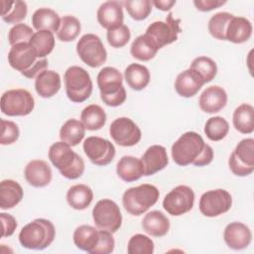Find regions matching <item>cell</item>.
Instances as JSON below:
<instances>
[{"label":"cell","instance_id":"6da1fadb","mask_svg":"<svg viewBox=\"0 0 254 254\" xmlns=\"http://www.w3.org/2000/svg\"><path fill=\"white\" fill-rule=\"evenodd\" d=\"M172 158L174 162L182 167L193 165L203 167L211 163L213 150L207 145L202 137L193 131H188L173 144Z\"/></svg>","mask_w":254,"mask_h":254},{"label":"cell","instance_id":"7a4b0ae2","mask_svg":"<svg viewBox=\"0 0 254 254\" xmlns=\"http://www.w3.org/2000/svg\"><path fill=\"white\" fill-rule=\"evenodd\" d=\"M75 246L90 254H109L113 252L115 241L111 232L96 229L90 225H79L72 235Z\"/></svg>","mask_w":254,"mask_h":254},{"label":"cell","instance_id":"3957f363","mask_svg":"<svg viewBox=\"0 0 254 254\" xmlns=\"http://www.w3.org/2000/svg\"><path fill=\"white\" fill-rule=\"evenodd\" d=\"M48 156L51 163L64 178L76 180L82 176L84 162L66 143L63 141L54 143L49 149Z\"/></svg>","mask_w":254,"mask_h":254},{"label":"cell","instance_id":"277c9868","mask_svg":"<svg viewBox=\"0 0 254 254\" xmlns=\"http://www.w3.org/2000/svg\"><path fill=\"white\" fill-rule=\"evenodd\" d=\"M8 63L27 78H36L48 67L47 59H38L29 44L12 46L8 53Z\"/></svg>","mask_w":254,"mask_h":254},{"label":"cell","instance_id":"5b68a950","mask_svg":"<svg viewBox=\"0 0 254 254\" xmlns=\"http://www.w3.org/2000/svg\"><path fill=\"white\" fill-rule=\"evenodd\" d=\"M55 236L54 224L48 219L37 218L22 227L19 233V242L24 248L43 250L53 243Z\"/></svg>","mask_w":254,"mask_h":254},{"label":"cell","instance_id":"8992f818","mask_svg":"<svg viewBox=\"0 0 254 254\" xmlns=\"http://www.w3.org/2000/svg\"><path fill=\"white\" fill-rule=\"evenodd\" d=\"M97 85L101 100L108 106L116 107L126 100V90L122 84L121 72L112 66L103 67L97 74Z\"/></svg>","mask_w":254,"mask_h":254},{"label":"cell","instance_id":"52a82bcc","mask_svg":"<svg viewBox=\"0 0 254 254\" xmlns=\"http://www.w3.org/2000/svg\"><path fill=\"white\" fill-rule=\"evenodd\" d=\"M159 195L157 187L142 184L125 190L122 195V203L128 213L139 216L158 201Z\"/></svg>","mask_w":254,"mask_h":254},{"label":"cell","instance_id":"ba28073f","mask_svg":"<svg viewBox=\"0 0 254 254\" xmlns=\"http://www.w3.org/2000/svg\"><path fill=\"white\" fill-rule=\"evenodd\" d=\"M65 93L67 98L74 102L80 103L89 98L92 92V80L89 73L81 66L71 65L64 75Z\"/></svg>","mask_w":254,"mask_h":254},{"label":"cell","instance_id":"9c48e42d","mask_svg":"<svg viewBox=\"0 0 254 254\" xmlns=\"http://www.w3.org/2000/svg\"><path fill=\"white\" fill-rule=\"evenodd\" d=\"M0 107L7 116H27L34 110L35 100L27 89H10L2 94Z\"/></svg>","mask_w":254,"mask_h":254},{"label":"cell","instance_id":"30bf717a","mask_svg":"<svg viewBox=\"0 0 254 254\" xmlns=\"http://www.w3.org/2000/svg\"><path fill=\"white\" fill-rule=\"evenodd\" d=\"M92 218L98 229L111 233L116 232L122 225V214L117 203L109 198L96 202L92 209Z\"/></svg>","mask_w":254,"mask_h":254},{"label":"cell","instance_id":"8fae6325","mask_svg":"<svg viewBox=\"0 0 254 254\" xmlns=\"http://www.w3.org/2000/svg\"><path fill=\"white\" fill-rule=\"evenodd\" d=\"M181 19H175L173 13L170 12L165 21H156L150 24L145 35L160 50L178 40V35L182 32Z\"/></svg>","mask_w":254,"mask_h":254},{"label":"cell","instance_id":"7c38bea8","mask_svg":"<svg viewBox=\"0 0 254 254\" xmlns=\"http://www.w3.org/2000/svg\"><path fill=\"white\" fill-rule=\"evenodd\" d=\"M230 171L237 177H246L254 171V139H242L228 159Z\"/></svg>","mask_w":254,"mask_h":254},{"label":"cell","instance_id":"4fadbf2b","mask_svg":"<svg viewBox=\"0 0 254 254\" xmlns=\"http://www.w3.org/2000/svg\"><path fill=\"white\" fill-rule=\"evenodd\" d=\"M76 53L80 60L90 67L102 65L107 59V52L103 43L94 34H85L78 40Z\"/></svg>","mask_w":254,"mask_h":254},{"label":"cell","instance_id":"5bb4252c","mask_svg":"<svg viewBox=\"0 0 254 254\" xmlns=\"http://www.w3.org/2000/svg\"><path fill=\"white\" fill-rule=\"evenodd\" d=\"M232 205L231 194L223 189L211 190L203 192L199 198L198 207L206 217H215L227 212Z\"/></svg>","mask_w":254,"mask_h":254},{"label":"cell","instance_id":"9a60e30c","mask_svg":"<svg viewBox=\"0 0 254 254\" xmlns=\"http://www.w3.org/2000/svg\"><path fill=\"white\" fill-rule=\"evenodd\" d=\"M194 202V192L191 188L180 185L168 192L163 200L164 209L173 216H180L189 212Z\"/></svg>","mask_w":254,"mask_h":254},{"label":"cell","instance_id":"2e32d148","mask_svg":"<svg viewBox=\"0 0 254 254\" xmlns=\"http://www.w3.org/2000/svg\"><path fill=\"white\" fill-rule=\"evenodd\" d=\"M113 141L121 147H132L139 143L142 133L138 125L128 117L116 118L109 127Z\"/></svg>","mask_w":254,"mask_h":254},{"label":"cell","instance_id":"e0dca14e","mask_svg":"<svg viewBox=\"0 0 254 254\" xmlns=\"http://www.w3.org/2000/svg\"><path fill=\"white\" fill-rule=\"evenodd\" d=\"M83 151L89 161L96 166H106L115 157V147L107 139L90 136L83 142Z\"/></svg>","mask_w":254,"mask_h":254},{"label":"cell","instance_id":"ac0fdd59","mask_svg":"<svg viewBox=\"0 0 254 254\" xmlns=\"http://www.w3.org/2000/svg\"><path fill=\"white\" fill-rule=\"evenodd\" d=\"M223 239L229 248L233 250H242L247 248L251 243L252 232L246 224L233 221L225 226Z\"/></svg>","mask_w":254,"mask_h":254},{"label":"cell","instance_id":"d6986e66","mask_svg":"<svg viewBox=\"0 0 254 254\" xmlns=\"http://www.w3.org/2000/svg\"><path fill=\"white\" fill-rule=\"evenodd\" d=\"M227 103V93L219 85L206 87L199 96L198 105L200 109L209 114L217 113L222 110Z\"/></svg>","mask_w":254,"mask_h":254},{"label":"cell","instance_id":"ffe728a7","mask_svg":"<svg viewBox=\"0 0 254 254\" xmlns=\"http://www.w3.org/2000/svg\"><path fill=\"white\" fill-rule=\"evenodd\" d=\"M24 176L30 186L34 188H44L51 183L53 173L46 161L32 160L26 165Z\"/></svg>","mask_w":254,"mask_h":254},{"label":"cell","instance_id":"44dd1931","mask_svg":"<svg viewBox=\"0 0 254 254\" xmlns=\"http://www.w3.org/2000/svg\"><path fill=\"white\" fill-rule=\"evenodd\" d=\"M100 26L107 31L123 24L124 14L122 3L119 1H106L102 3L96 13Z\"/></svg>","mask_w":254,"mask_h":254},{"label":"cell","instance_id":"7402d4cb","mask_svg":"<svg viewBox=\"0 0 254 254\" xmlns=\"http://www.w3.org/2000/svg\"><path fill=\"white\" fill-rule=\"evenodd\" d=\"M141 162L144 167V176H152L162 171L169 163L166 148L161 145L150 146L143 154Z\"/></svg>","mask_w":254,"mask_h":254},{"label":"cell","instance_id":"603a6c76","mask_svg":"<svg viewBox=\"0 0 254 254\" xmlns=\"http://www.w3.org/2000/svg\"><path fill=\"white\" fill-rule=\"evenodd\" d=\"M203 78L193 69L188 68L178 74L175 81V89L182 97H192L204 84Z\"/></svg>","mask_w":254,"mask_h":254},{"label":"cell","instance_id":"cb8c5ba5","mask_svg":"<svg viewBox=\"0 0 254 254\" xmlns=\"http://www.w3.org/2000/svg\"><path fill=\"white\" fill-rule=\"evenodd\" d=\"M253 27L248 19L233 15L226 28L225 41L234 44H242L250 39Z\"/></svg>","mask_w":254,"mask_h":254},{"label":"cell","instance_id":"d4e9b609","mask_svg":"<svg viewBox=\"0 0 254 254\" xmlns=\"http://www.w3.org/2000/svg\"><path fill=\"white\" fill-rule=\"evenodd\" d=\"M62 86L60 74L52 69H45L35 79V89L43 98L56 95Z\"/></svg>","mask_w":254,"mask_h":254},{"label":"cell","instance_id":"484cf974","mask_svg":"<svg viewBox=\"0 0 254 254\" xmlns=\"http://www.w3.org/2000/svg\"><path fill=\"white\" fill-rule=\"evenodd\" d=\"M117 176L126 183L138 181L144 176V167L141 159L133 156H123L116 165Z\"/></svg>","mask_w":254,"mask_h":254},{"label":"cell","instance_id":"4316f807","mask_svg":"<svg viewBox=\"0 0 254 254\" xmlns=\"http://www.w3.org/2000/svg\"><path fill=\"white\" fill-rule=\"evenodd\" d=\"M142 228L151 236L162 237L169 232L170 220L162 211L152 210L144 216Z\"/></svg>","mask_w":254,"mask_h":254},{"label":"cell","instance_id":"83f0119b","mask_svg":"<svg viewBox=\"0 0 254 254\" xmlns=\"http://www.w3.org/2000/svg\"><path fill=\"white\" fill-rule=\"evenodd\" d=\"M59 14L50 8L37 9L32 16V25L37 31H50L57 33L61 26Z\"/></svg>","mask_w":254,"mask_h":254},{"label":"cell","instance_id":"f1b7e54d","mask_svg":"<svg viewBox=\"0 0 254 254\" xmlns=\"http://www.w3.org/2000/svg\"><path fill=\"white\" fill-rule=\"evenodd\" d=\"M24 191L19 183L14 180H3L0 183V207L10 209L23 198Z\"/></svg>","mask_w":254,"mask_h":254},{"label":"cell","instance_id":"f546056e","mask_svg":"<svg viewBox=\"0 0 254 254\" xmlns=\"http://www.w3.org/2000/svg\"><path fill=\"white\" fill-rule=\"evenodd\" d=\"M92 199V190L83 184H77L70 187L66 192V201L68 205L76 210H83L87 208Z\"/></svg>","mask_w":254,"mask_h":254},{"label":"cell","instance_id":"4dcf8cb0","mask_svg":"<svg viewBox=\"0 0 254 254\" xmlns=\"http://www.w3.org/2000/svg\"><path fill=\"white\" fill-rule=\"evenodd\" d=\"M232 123L238 132L251 134L254 131V107L248 103L240 104L233 112Z\"/></svg>","mask_w":254,"mask_h":254},{"label":"cell","instance_id":"1f68e13d","mask_svg":"<svg viewBox=\"0 0 254 254\" xmlns=\"http://www.w3.org/2000/svg\"><path fill=\"white\" fill-rule=\"evenodd\" d=\"M124 76L129 87L137 91L144 89L150 82L149 69L140 64H130L124 70Z\"/></svg>","mask_w":254,"mask_h":254},{"label":"cell","instance_id":"d6a6232c","mask_svg":"<svg viewBox=\"0 0 254 254\" xmlns=\"http://www.w3.org/2000/svg\"><path fill=\"white\" fill-rule=\"evenodd\" d=\"M85 135V127L81 121L71 118L66 120L60 130L61 141L70 147L78 145Z\"/></svg>","mask_w":254,"mask_h":254},{"label":"cell","instance_id":"836d02e7","mask_svg":"<svg viewBox=\"0 0 254 254\" xmlns=\"http://www.w3.org/2000/svg\"><path fill=\"white\" fill-rule=\"evenodd\" d=\"M80 121L87 130H99L105 125L106 113L101 106L97 104H90L84 107L81 111Z\"/></svg>","mask_w":254,"mask_h":254},{"label":"cell","instance_id":"e575fe53","mask_svg":"<svg viewBox=\"0 0 254 254\" xmlns=\"http://www.w3.org/2000/svg\"><path fill=\"white\" fill-rule=\"evenodd\" d=\"M159 49L148 36L140 35L131 44L130 53L138 61L148 62L155 58Z\"/></svg>","mask_w":254,"mask_h":254},{"label":"cell","instance_id":"d590c367","mask_svg":"<svg viewBox=\"0 0 254 254\" xmlns=\"http://www.w3.org/2000/svg\"><path fill=\"white\" fill-rule=\"evenodd\" d=\"M2 20L8 24H18L23 21L28 13V6L25 1L2 0Z\"/></svg>","mask_w":254,"mask_h":254},{"label":"cell","instance_id":"8d00e7d4","mask_svg":"<svg viewBox=\"0 0 254 254\" xmlns=\"http://www.w3.org/2000/svg\"><path fill=\"white\" fill-rule=\"evenodd\" d=\"M38 59H45L55 48V37L50 31L36 32L29 42Z\"/></svg>","mask_w":254,"mask_h":254},{"label":"cell","instance_id":"74e56055","mask_svg":"<svg viewBox=\"0 0 254 254\" xmlns=\"http://www.w3.org/2000/svg\"><path fill=\"white\" fill-rule=\"evenodd\" d=\"M80 29L81 26L79 20L74 16L66 15L61 20V26L57 32V37L62 42H72L79 35Z\"/></svg>","mask_w":254,"mask_h":254},{"label":"cell","instance_id":"f35d334b","mask_svg":"<svg viewBox=\"0 0 254 254\" xmlns=\"http://www.w3.org/2000/svg\"><path fill=\"white\" fill-rule=\"evenodd\" d=\"M228 131L229 124L221 116L210 117L204 125V134L210 141H220L224 139Z\"/></svg>","mask_w":254,"mask_h":254},{"label":"cell","instance_id":"ab89813d","mask_svg":"<svg viewBox=\"0 0 254 254\" xmlns=\"http://www.w3.org/2000/svg\"><path fill=\"white\" fill-rule=\"evenodd\" d=\"M190 68L195 70L204 80L205 83L210 82L217 73V65L215 62L208 57H197L191 64Z\"/></svg>","mask_w":254,"mask_h":254},{"label":"cell","instance_id":"60d3db41","mask_svg":"<svg viewBox=\"0 0 254 254\" xmlns=\"http://www.w3.org/2000/svg\"><path fill=\"white\" fill-rule=\"evenodd\" d=\"M232 17L233 15L228 12H218L212 15L207 25L209 34L217 40L225 41L226 28Z\"/></svg>","mask_w":254,"mask_h":254},{"label":"cell","instance_id":"b9f144b4","mask_svg":"<svg viewBox=\"0 0 254 254\" xmlns=\"http://www.w3.org/2000/svg\"><path fill=\"white\" fill-rule=\"evenodd\" d=\"M127 10L129 16L135 21H143L150 15L152 11V3L150 0H132L121 2Z\"/></svg>","mask_w":254,"mask_h":254},{"label":"cell","instance_id":"7bdbcfd3","mask_svg":"<svg viewBox=\"0 0 254 254\" xmlns=\"http://www.w3.org/2000/svg\"><path fill=\"white\" fill-rule=\"evenodd\" d=\"M154 242L147 235L137 233L133 235L127 245L128 254H152L154 252Z\"/></svg>","mask_w":254,"mask_h":254},{"label":"cell","instance_id":"ee69618b","mask_svg":"<svg viewBox=\"0 0 254 254\" xmlns=\"http://www.w3.org/2000/svg\"><path fill=\"white\" fill-rule=\"evenodd\" d=\"M34 34L35 33L30 26H28L27 24L19 23L13 26L9 30V33H8L9 44L11 45V47L18 44H24V43L29 44Z\"/></svg>","mask_w":254,"mask_h":254},{"label":"cell","instance_id":"f6af8a7d","mask_svg":"<svg viewBox=\"0 0 254 254\" xmlns=\"http://www.w3.org/2000/svg\"><path fill=\"white\" fill-rule=\"evenodd\" d=\"M107 42L112 48H122L127 45L131 38V33L129 28L122 24L118 27L110 29L106 34Z\"/></svg>","mask_w":254,"mask_h":254},{"label":"cell","instance_id":"bcb514c9","mask_svg":"<svg viewBox=\"0 0 254 254\" xmlns=\"http://www.w3.org/2000/svg\"><path fill=\"white\" fill-rule=\"evenodd\" d=\"M20 135V130L18 125L10 120L1 119V145H10L15 143Z\"/></svg>","mask_w":254,"mask_h":254},{"label":"cell","instance_id":"7dc6e473","mask_svg":"<svg viewBox=\"0 0 254 254\" xmlns=\"http://www.w3.org/2000/svg\"><path fill=\"white\" fill-rule=\"evenodd\" d=\"M0 218L2 221V237L11 236L17 228V221L15 217L9 213L1 212Z\"/></svg>","mask_w":254,"mask_h":254},{"label":"cell","instance_id":"c3c4849f","mask_svg":"<svg viewBox=\"0 0 254 254\" xmlns=\"http://www.w3.org/2000/svg\"><path fill=\"white\" fill-rule=\"evenodd\" d=\"M226 1L220 0H194L193 4L197 10L201 12H208L224 5Z\"/></svg>","mask_w":254,"mask_h":254},{"label":"cell","instance_id":"681fc988","mask_svg":"<svg viewBox=\"0 0 254 254\" xmlns=\"http://www.w3.org/2000/svg\"><path fill=\"white\" fill-rule=\"evenodd\" d=\"M151 3L161 11H170L172 7L176 4L175 0H154Z\"/></svg>","mask_w":254,"mask_h":254}]
</instances>
